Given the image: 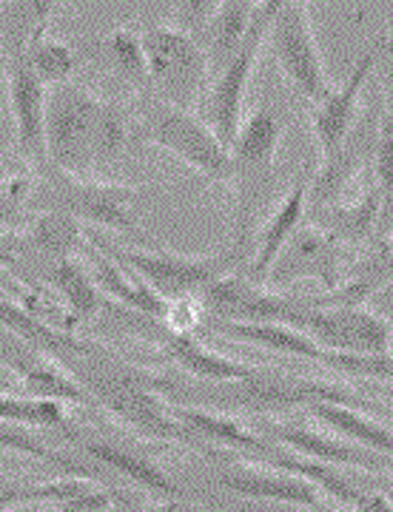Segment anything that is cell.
<instances>
[{
	"mask_svg": "<svg viewBox=\"0 0 393 512\" xmlns=\"http://www.w3.org/2000/svg\"><path fill=\"white\" fill-rule=\"evenodd\" d=\"M57 365L83 387L94 407L106 410L131 433L154 441H177L188 447L194 444V436L174 419L171 402L160 393L157 373L117 359L112 350L97 342H89V348L80 353L63 356Z\"/></svg>",
	"mask_w": 393,
	"mask_h": 512,
	"instance_id": "cell-1",
	"label": "cell"
},
{
	"mask_svg": "<svg viewBox=\"0 0 393 512\" xmlns=\"http://www.w3.org/2000/svg\"><path fill=\"white\" fill-rule=\"evenodd\" d=\"M129 143V114L112 100L63 83L46 100V160L60 174L92 180L97 168L117 163Z\"/></svg>",
	"mask_w": 393,
	"mask_h": 512,
	"instance_id": "cell-2",
	"label": "cell"
},
{
	"mask_svg": "<svg viewBox=\"0 0 393 512\" xmlns=\"http://www.w3.org/2000/svg\"><path fill=\"white\" fill-rule=\"evenodd\" d=\"M282 123L277 111L257 106L243 114L240 131L228 148L231 154V194H234V256H243L254 237L257 220L277 191V151Z\"/></svg>",
	"mask_w": 393,
	"mask_h": 512,
	"instance_id": "cell-3",
	"label": "cell"
},
{
	"mask_svg": "<svg viewBox=\"0 0 393 512\" xmlns=\"http://www.w3.org/2000/svg\"><path fill=\"white\" fill-rule=\"evenodd\" d=\"M140 40L149 63L151 94L177 109H200L211 80L203 46L171 20L143 26Z\"/></svg>",
	"mask_w": 393,
	"mask_h": 512,
	"instance_id": "cell-4",
	"label": "cell"
},
{
	"mask_svg": "<svg viewBox=\"0 0 393 512\" xmlns=\"http://www.w3.org/2000/svg\"><path fill=\"white\" fill-rule=\"evenodd\" d=\"M140 120L149 143L166 148L211 183H231V154L197 111L177 109L154 94H143Z\"/></svg>",
	"mask_w": 393,
	"mask_h": 512,
	"instance_id": "cell-5",
	"label": "cell"
},
{
	"mask_svg": "<svg viewBox=\"0 0 393 512\" xmlns=\"http://www.w3.org/2000/svg\"><path fill=\"white\" fill-rule=\"evenodd\" d=\"M40 191V208L43 211H60L69 214L83 228H103V231H117L126 237L146 239L140 222L134 220L131 205L137 200V188L123 183H106V180H80L60 174L46 165V180Z\"/></svg>",
	"mask_w": 393,
	"mask_h": 512,
	"instance_id": "cell-6",
	"label": "cell"
},
{
	"mask_svg": "<svg viewBox=\"0 0 393 512\" xmlns=\"http://www.w3.org/2000/svg\"><path fill=\"white\" fill-rule=\"evenodd\" d=\"M89 242H94L100 251L117 259L120 265H126L131 274L140 276L151 291L163 296L166 302L174 299H197L206 291L211 282L223 279L231 274L237 256H186L166 251V248H114L109 242L86 234Z\"/></svg>",
	"mask_w": 393,
	"mask_h": 512,
	"instance_id": "cell-7",
	"label": "cell"
},
{
	"mask_svg": "<svg viewBox=\"0 0 393 512\" xmlns=\"http://www.w3.org/2000/svg\"><path fill=\"white\" fill-rule=\"evenodd\" d=\"M265 46L271 49V57L282 77L288 80V86L302 100L317 106L331 94L334 86L325 72L311 23V9L305 3H277L265 32Z\"/></svg>",
	"mask_w": 393,
	"mask_h": 512,
	"instance_id": "cell-8",
	"label": "cell"
},
{
	"mask_svg": "<svg viewBox=\"0 0 393 512\" xmlns=\"http://www.w3.org/2000/svg\"><path fill=\"white\" fill-rule=\"evenodd\" d=\"M274 9H277V3H257V15L251 20V29L245 35L240 52L208 80V89L200 100L197 114L203 117V123L214 131V137L225 148H231L237 131H240V123H243L245 94L251 86V74L257 69V60L265 49V32H268Z\"/></svg>",
	"mask_w": 393,
	"mask_h": 512,
	"instance_id": "cell-9",
	"label": "cell"
},
{
	"mask_svg": "<svg viewBox=\"0 0 393 512\" xmlns=\"http://www.w3.org/2000/svg\"><path fill=\"white\" fill-rule=\"evenodd\" d=\"M291 328L302 330L325 353L342 356H385L391 353V325L371 308H311L302 296L300 311L291 316Z\"/></svg>",
	"mask_w": 393,
	"mask_h": 512,
	"instance_id": "cell-10",
	"label": "cell"
},
{
	"mask_svg": "<svg viewBox=\"0 0 393 512\" xmlns=\"http://www.w3.org/2000/svg\"><path fill=\"white\" fill-rule=\"evenodd\" d=\"M3 66V83H6V100L15 126V146L23 165L46 168V100L49 89L40 83L32 72L29 60L20 49H3L0 52Z\"/></svg>",
	"mask_w": 393,
	"mask_h": 512,
	"instance_id": "cell-11",
	"label": "cell"
},
{
	"mask_svg": "<svg viewBox=\"0 0 393 512\" xmlns=\"http://www.w3.org/2000/svg\"><path fill=\"white\" fill-rule=\"evenodd\" d=\"M203 316L214 322H282L288 325L291 316L300 311V299L268 291L265 285L251 282L248 276L228 274L211 282L206 291L197 296Z\"/></svg>",
	"mask_w": 393,
	"mask_h": 512,
	"instance_id": "cell-12",
	"label": "cell"
},
{
	"mask_svg": "<svg viewBox=\"0 0 393 512\" xmlns=\"http://www.w3.org/2000/svg\"><path fill=\"white\" fill-rule=\"evenodd\" d=\"M382 43L385 40H376L368 46V52L356 60L354 72L345 77L342 86H334L331 94L311 106V131H314V143L319 151V163L331 160L339 148L345 146L348 134L354 131L359 123V100L365 92V80L368 74L374 72L376 57L382 52Z\"/></svg>",
	"mask_w": 393,
	"mask_h": 512,
	"instance_id": "cell-13",
	"label": "cell"
},
{
	"mask_svg": "<svg viewBox=\"0 0 393 512\" xmlns=\"http://www.w3.org/2000/svg\"><path fill=\"white\" fill-rule=\"evenodd\" d=\"M265 430L271 433V444L280 441L282 447L294 456L308 458V461H319L328 467H354V470H365V473H382L388 476L391 458L368 453L362 447H356L351 441L339 439L334 433H319L302 424H288V421H268Z\"/></svg>",
	"mask_w": 393,
	"mask_h": 512,
	"instance_id": "cell-14",
	"label": "cell"
},
{
	"mask_svg": "<svg viewBox=\"0 0 393 512\" xmlns=\"http://www.w3.org/2000/svg\"><path fill=\"white\" fill-rule=\"evenodd\" d=\"M223 490L251 498V501H277V504H297V507H319L325 495L305 478L285 473L271 464H251V461H234L220 476L214 478Z\"/></svg>",
	"mask_w": 393,
	"mask_h": 512,
	"instance_id": "cell-15",
	"label": "cell"
},
{
	"mask_svg": "<svg viewBox=\"0 0 393 512\" xmlns=\"http://www.w3.org/2000/svg\"><path fill=\"white\" fill-rule=\"evenodd\" d=\"M339 245L319 228L297 231V237L288 242L277 265L271 268L268 282L285 285L297 276H314L328 291L339 288L342 282V265H339Z\"/></svg>",
	"mask_w": 393,
	"mask_h": 512,
	"instance_id": "cell-16",
	"label": "cell"
},
{
	"mask_svg": "<svg viewBox=\"0 0 393 512\" xmlns=\"http://www.w3.org/2000/svg\"><path fill=\"white\" fill-rule=\"evenodd\" d=\"M308 194H311V180H300L297 185L288 188V194L277 202V208L268 214V220L260 228V239H257V254L251 262V274L248 279L265 285L271 268L277 265L282 251L288 248V242L297 237L305 211H308Z\"/></svg>",
	"mask_w": 393,
	"mask_h": 512,
	"instance_id": "cell-17",
	"label": "cell"
},
{
	"mask_svg": "<svg viewBox=\"0 0 393 512\" xmlns=\"http://www.w3.org/2000/svg\"><path fill=\"white\" fill-rule=\"evenodd\" d=\"M72 441L86 456H92L94 461L106 464L114 473L129 478L131 484L140 487L143 493L160 495L163 501H177L183 495V490L174 484V478L143 453H134L129 447H120L109 439H94V436H80V433H72Z\"/></svg>",
	"mask_w": 393,
	"mask_h": 512,
	"instance_id": "cell-18",
	"label": "cell"
},
{
	"mask_svg": "<svg viewBox=\"0 0 393 512\" xmlns=\"http://www.w3.org/2000/svg\"><path fill=\"white\" fill-rule=\"evenodd\" d=\"M86 245H89V251H92L86 265H89V271H92L100 293H103L106 299L117 302L120 308L143 316V319H157V322H163L166 305H169V302L151 291L140 276L131 274L126 265H120V262L112 259L106 251H100L94 242H89V237H86Z\"/></svg>",
	"mask_w": 393,
	"mask_h": 512,
	"instance_id": "cell-19",
	"label": "cell"
},
{
	"mask_svg": "<svg viewBox=\"0 0 393 512\" xmlns=\"http://www.w3.org/2000/svg\"><path fill=\"white\" fill-rule=\"evenodd\" d=\"M171 413L194 439L203 436L208 441H217L220 447H231V450H240V453H254L260 458L274 456V450H277L265 436L240 424L237 419H231L228 413H217V410L197 407V404H171Z\"/></svg>",
	"mask_w": 393,
	"mask_h": 512,
	"instance_id": "cell-20",
	"label": "cell"
},
{
	"mask_svg": "<svg viewBox=\"0 0 393 512\" xmlns=\"http://www.w3.org/2000/svg\"><path fill=\"white\" fill-rule=\"evenodd\" d=\"M160 356L169 359L171 365H177L180 370L191 373L194 379L206 384H228V382H243L248 376L257 373V367L231 359L225 353L200 345L194 336H169L160 348Z\"/></svg>",
	"mask_w": 393,
	"mask_h": 512,
	"instance_id": "cell-21",
	"label": "cell"
},
{
	"mask_svg": "<svg viewBox=\"0 0 393 512\" xmlns=\"http://www.w3.org/2000/svg\"><path fill=\"white\" fill-rule=\"evenodd\" d=\"M214 330L237 345H254V348L271 350L280 356H297L322 362L325 350L314 339H308L302 330L282 325V322H214Z\"/></svg>",
	"mask_w": 393,
	"mask_h": 512,
	"instance_id": "cell-22",
	"label": "cell"
},
{
	"mask_svg": "<svg viewBox=\"0 0 393 512\" xmlns=\"http://www.w3.org/2000/svg\"><path fill=\"white\" fill-rule=\"evenodd\" d=\"M254 15H257V3H217L214 6L206 29H203V35L197 40L208 57L211 77L240 52Z\"/></svg>",
	"mask_w": 393,
	"mask_h": 512,
	"instance_id": "cell-23",
	"label": "cell"
},
{
	"mask_svg": "<svg viewBox=\"0 0 393 512\" xmlns=\"http://www.w3.org/2000/svg\"><path fill=\"white\" fill-rule=\"evenodd\" d=\"M308 413L322 424L328 427L331 433H337L339 439L351 441L356 447L368 450V453H376L382 458H391L393 461V430L379 424V421L368 419L362 413H356L354 407L337 402H314L308 404Z\"/></svg>",
	"mask_w": 393,
	"mask_h": 512,
	"instance_id": "cell-24",
	"label": "cell"
},
{
	"mask_svg": "<svg viewBox=\"0 0 393 512\" xmlns=\"http://www.w3.org/2000/svg\"><path fill=\"white\" fill-rule=\"evenodd\" d=\"M49 285L63 299L66 311L72 313V319H77V322H92L106 311V296L97 288L89 265L77 256L52 265Z\"/></svg>",
	"mask_w": 393,
	"mask_h": 512,
	"instance_id": "cell-25",
	"label": "cell"
},
{
	"mask_svg": "<svg viewBox=\"0 0 393 512\" xmlns=\"http://www.w3.org/2000/svg\"><path fill=\"white\" fill-rule=\"evenodd\" d=\"M379 217H382V200H379L376 185H371V191L359 202H351V205L334 202V205L317 208L319 231L328 234L337 245L365 242L368 234L379 228Z\"/></svg>",
	"mask_w": 393,
	"mask_h": 512,
	"instance_id": "cell-26",
	"label": "cell"
},
{
	"mask_svg": "<svg viewBox=\"0 0 393 512\" xmlns=\"http://www.w3.org/2000/svg\"><path fill=\"white\" fill-rule=\"evenodd\" d=\"M374 185L382 200V217H379L376 234L382 242H388L393 237V77L385 92V109L376 126Z\"/></svg>",
	"mask_w": 393,
	"mask_h": 512,
	"instance_id": "cell-27",
	"label": "cell"
},
{
	"mask_svg": "<svg viewBox=\"0 0 393 512\" xmlns=\"http://www.w3.org/2000/svg\"><path fill=\"white\" fill-rule=\"evenodd\" d=\"M0 453L15 458H32V461L46 464V467H55L63 476L92 478V473H89L80 461H75L72 456H66V453H60V450H55L52 444H46L35 430L18 427V424H3V421H0Z\"/></svg>",
	"mask_w": 393,
	"mask_h": 512,
	"instance_id": "cell-28",
	"label": "cell"
},
{
	"mask_svg": "<svg viewBox=\"0 0 393 512\" xmlns=\"http://www.w3.org/2000/svg\"><path fill=\"white\" fill-rule=\"evenodd\" d=\"M29 242L40 254L52 256L55 262L72 259L86 245V228L69 214L60 211H40L29 225Z\"/></svg>",
	"mask_w": 393,
	"mask_h": 512,
	"instance_id": "cell-29",
	"label": "cell"
},
{
	"mask_svg": "<svg viewBox=\"0 0 393 512\" xmlns=\"http://www.w3.org/2000/svg\"><path fill=\"white\" fill-rule=\"evenodd\" d=\"M23 55H26L32 72L38 74L40 83H43L46 89H55V86H63V83H72V77H75V49H72L66 40L49 35V29L40 32L38 37H32L29 46L23 49Z\"/></svg>",
	"mask_w": 393,
	"mask_h": 512,
	"instance_id": "cell-30",
	"label": "cell"
},
{
	"mask_svg": "<svg viewBox=\"0 0 393 512\" xmlns=\"http://www.w3.org/2000/svg\"><path fill=\"white\" fill-rule=\"evenodd\" d=\"M103 43H106V49L112 55L117 72L123 74L140 94H151L149 63H146V52H143L140 29H131L129 23H123V26L112 29Z\"/></svg>",
	"mask_w": 393,
	"mask_h": 512,
	"instance_id": "cell-31",
	"label": "cell"
},
{
	"mask_svg": "<svg viewBox=\"0 0 393 512\" xmlns=\"http://www.w3.org/2000/svg\"><path fill=\"white\" fill-rule=\"evenodd\" d=\"M0 421L29 430H55L69 421V410L57 402L29 399L20 393H0Z\"/></svg>",
	"mask_w": 393,
	"mask_h": 512,
	"instance_id": "cell-32",
	"label": "cell"
},
{
	"mask_svg": "<svg viewBox=\"0 0 393 512\" xmlns=\"http://www.w3.org/2000/svg\"><path fill=\"white\" fill-rule=\"evenodd\" d=\"M43 507V478L0 476V512L18 507Z\"/></svg>",
	"mask_w": 393,
	"mask_h": 512,
	"instance_id": "cell-33",
	"label": "cell"
},
{
	"mask_svg": "<svg viewBox=\"0 0 393 512\" xmlns=\"http://www.w3.org/2000/svg\"><path fill=\"white\" fill-rule=\"evenodd\" d=\"M322 365L339 367L356 376H368V379H382L393 384V353L385 356H342V353H325Z\"/></svg>",
	"mask_w": 393,
	"mask_h": 512,
	"instance_id": "cell-34",
	"label": "cell"
},
{
	"mask_svg": "<svg viewBox=\"0 0 393 512\" xmlns=\"http://www.w3.org/2000/svg\"><path fill=\"white\" fill-rule=\"evenodd\" d=\"M200 319H206V316H203V308L197 299H174L166 305L163 325L169 328L171 336H194Z\"/></svg>",
	"mask_w": 393,
	"mask_h": 512,
	"instance_id": "cell-35",
	"label": "cell"
},
{
	"mask_svg": "<svg viewBox=\"0 0 393 512\" xmlns=\"http://www.w3.org/2000/svg\"><path fill=\"white\" fill-rule=\"evenodd\" d=\"M348 507H354L359 512H393V504L382 493H371L365 487L356 484V490L348 498Z\"/></svg>",
	"mask_w": 393,
	"mask_h": 512,
	"instance_id": "cell-36",
	"label": "cell"
},
{
	"mask_svg": "<svg viewBox=\"0 0 393 512\" xmlns=\"http://www.w3.org/2000/svg\"><path fill=\"white\" fill-rule=\"evenodd\" d=\"M365 308H371V311L376 313V316H382L388 325L393 322V276L379 288V291L365 302Z\"/></svg>",
	"mask_w": 393,
	"mask_h": 512,
	"instance_id": "cell-37",
	"label": "cell"
},
{
	"mask_svg": "<svg viewBox=\"0 0 393 512\" xmlns=\"http://www.w3.org/2000/svg\"><path fill=\"white\" fill-rule=\"evenodd\" d=\"M0 393H20L18 382H15L3 367H0Z\"/></svg>",
	"mask_w": 393,
	"mask_h": 512,
	"instance_id": "cell-38",
	"label": "cell"
},
{
	"mask_svg": "<svg viewBox=\"0 0 393 512\" xmlns=\"http://www.w3.org/2000/svg\"><path fill=\"white\" fill-rule=\"evenodd\" d=\"M385 498L393 504V481H388V490H385Z\"/></svg>",
	"mask_w": 393,
	"mask_h": 512,
	"instance_id": "cell-39",
	"label": "cell"
}]
</instances>
